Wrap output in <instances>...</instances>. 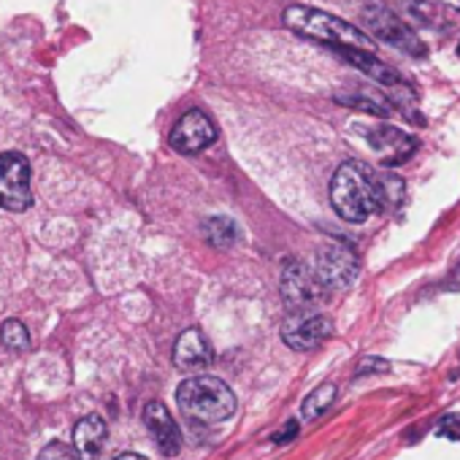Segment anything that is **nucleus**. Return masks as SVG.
Segmentation results:
<instances>
[{"label":"nucleus","mask_w":460,"mask_h":460,"mask_svg":"<svg viewBox=\"0 0 460 460\" xmlns=\"http://www.w3.org/2000/svg\"><path fill=\"white\" fill-rule=\"evenodd\" d=\"M403 198V181L379 173L366 163L347 160L336 168L331 179V203L336 214L347 222H366L379 214L387 203H398Z\"/></svg>","instance_id":"f257e3e1"},{"label":"nucleus","mask_w":460,"mask_h":460,"mask_svg":"<svg viewBox=\"0 0 460 460\" xmlns=\"http://www.w3.org/2000/svg\"><path fill=\"white\" fill-rule=\"evenodd\" d=\"M282 25L301 39L320 41V44L331 47L333 52L336 49L374 52V41L360 28H355V25H349V22H344L328 12L312 9V6H288L282 12Z\"/></svg>","instance_id":"f03ea898"},{"label":"nucleus","mask_w":460,"mask_h":460,"mask_svg":"<svg viewBox=\"0 0 460 460\" xmlns=\"http://www.w3.org/2000/svg\"><path fill=\"white\" fill-rule=\"evenodd\" d=\"M176 403L181 414L203 425H217L236 414V395L219 376L195 374L184 379L176 390Z\"/></svg>","instance_id":"7ed1b4c3"},{"label":"nucleus","mask_w":460,"mask_h":460,"mask_svg":"<svg viewBox=\"0 0 460 460\" xmlns=\"http://www.w3.org/2000/svg\"><path fill=\"white\" fill-rule=\"evenodd\" d=\"M360 20H363L366 31H368L371 36H376L379 41L390 44L393 49H398V52H403V55H409V58H425V55H428L425 41H422V39H420L398 14H393L387 6L376 4V0H371V4L363 6Z\"/></svg>","instance_id":"20e7f679"},{"label":"nucleus","mask_w":460,"mask_h":460,"mask_svg":"<svg viewBox=\"0 0 460 460\" xmlns=\"http://www.w3.org/2000/svg\"><path fill=\"white\" fill-rule=\"evenodd\" d=\"M33 203L31 163L20 152L0 155V206L9 211H25Z\"/></svg>","instance_id":"39448f33"},{"label":"nucleus","mask_w":460,"mask_h":460,"mask_svg":"<svg viewBox=\"0 0 460 460\" xmlns=\"http://www.w3.org/2000/svg\"><path fill=\"white\" fill-rule=\"evenodd\" d=\"M314 277L320 279V285L325 290H344L349 288L358 274H360V263L355 258V252L339 242H331L325 247L317 250V263H314Z\"/></svg>","instance_id":"423d86ee"},{"label":"nucleus","mask_w":460,"mask_h":460,"mask_svg":"<svg viewBox=\"0 0 460 460\" xmlns=\"http://www.w3.org/2000/svg\"><path fill=\"white\" fill-rule=\"evenodd\" d=\"M325 288L314 277V271L304 263H290L282 274V298L293 314H312V309L323 301Z\"/></svg>","instance_id":"0eeeda50"},{"label":"nucleus","mask_w":460,"mask_h":460,"mask_svg":"<svg viewBox=\"0 0 460 460\" xmlns=\"http://www.w3.org/2000/svg\"><path fill=\"white\" fill-rule=\"evenodd\" d=\"M168 141L176 152L195 155V152H203L206 146H211L217 141V125L211 122V117L206 111L190 109L187 114L179 117Z\"/></svg>","instance_id":"6e6552de"},{"label":"nucleus","mask_w":460,"mask_h":460,"mask_svg":"<svg viewBox=\"0 0 460 460\" xmlns=\"http://www.w3.org/2000/svg\"><path fill=\"white\" fill-rule=\"evenodd\" d=\"M333 333V323L331 317L325 314H293L285 328H282V341L290 347V349H298V352H309V349H317L320 344H325Z\"/></svg>","instance_id":"1a4fd4ad"},{"label":"nucleus","mask_w":460,"mask_h":460,"mask_svg":"<svg viewBox=\"0 0 460 460\" xmlns=\"http://www.w3.org/2000/svg\"><path fill=\"white\" fill-rule=\"evenodd\" d=\"M144 425L149 428L157 449L165 455V457H176L179 449H181V436H179V428H176V420L171 417L168 406L163 401H149L144 406Z\"/></svg>","instance_id":"9d476101"},{"label":"nucleus","mask_w":460,"mask_h":460,"mask_svg":"<svg viewBox=\"0 0 460 460\" xmlns=\"http://www.w3.org/2000/svg\"><path fill=\"white\" fill-rule=\"evenodd\" d=\"M368 144H371L374 152L382 155L385 165H401L417 149V141L409 133H403L398 128H390V125H379V128L368 130Z\"/></svg>","instance_id":"9b49d317"},{"label":"nucleus","mask_w":460,"mask_h":460,"mask_svg":"<svg viewBox=\"0 0 460 460\" xmlns=\"http://www.w3.org/2000/svg\"><path fill=\"white\" fill-rule=\"evenodd\" d=\"M211 360H214V352H211V344L203 336V331L187 328L176 339V344H173V363H176V368L195 374V371H206L211 366Z\"/></svg>","instance_id":"f8f14e48"},{"label":"nucleus","mask_w":460,"mask_h":460,"mask_svg":"<svg viewBox=\"0 0 460 460\" xmlns=\"http://www.w3.org/2000/svg\"><path fill=\"white\" fill-rule=\"evenodd\" d=\"M106 436H109V428L103 417L90 414L79 420L74 428V452L79 455V460H98L106 447Z\"/></svg>","instance_id":"ddd939ff"},{"label":"nucleus","mask_w":460,"mask_h":460,"mask_svg":"<svg viewBox=\"0 0 460 460\" xmlns=\"http://www.w3.org/2000/svg\"><path fill=\"white\" fill-rule=\"evenodd\" d=\"M336 52H339L349 66H355L360 74H366L368 79L379 82V84L387 87V90H395V87L403 84L401 74H398L395 68H390L387 63H382L374 52H363V49H336Z\"/></svg>","instance_id":"4468645a"},{"label":"nucleus","mask_w":460,"mask_h":460,"mask_svg":"<svg viewBox=\"0 0 460 460\" xmlns=\"http://www.w3.org/2000/svg\"><path fill=\"white\" fill-rule=\"evenodd\" d=\"M203 234L214 247H234L239 242V225L230 217H208L203 225Z\"/></svg>","instance_id":"2eb2a0df"},{"label":"nucleus","mask_w":460,"mask_h":460,"mask_svg":"<svg viewBox=\"0 0 460 460\" xmlns=\"http://www.w3.org/2000/svg\"><path fill=\"white\" fill-rule=\"evenodd\" d=\"M336 385H331V382H325V385H320V387H314L306 398H304V403H301V414H304V420H317L323 411H328L331 409V403L336 401Z\"/></svg>","instance_id":"dca6fc26"},{"label":"nucleus","mask_w":460,"mask_h":460,"mask_svg":"<svg viewBox=\"0 0 460 460\" xmlns=\"http://www.w3.org/2000/svg\"><path fill=\"white\" fill-rule=\"evenodd\" d=\"M339 103L344 106H352V109H360V111H368L374 117H390V103L374 93H349V95H336Z\"/></svg>","instance_id":"f3484780"},{"label":"nucleus","mask_w":460,"mask_h":460,"mask_svg":"<svg viewBox=\"0 0 460 460\" xmlns=\"http://www.w3.org/2000/svg\"><path fill=\"white\" fill-rule=\"evenodd\" d=\"M0 341H4L9 349L14 352H25L31 349V333H28V325L20 323V320H6L0 325Z\"/></svg>","instance_id":"a211bd4d"},{"label":"nucleus","mask_w":460,"mask_h":460,"mask_svg":"<svg viewBox=\"0 0 460 460\" xmlns=\"http://www.w3.org/2000/svg\"><path fill=\"white\" fill-rule=\"evenodd\" d=\"M39 460H79V455L74 452V447H68L63 441H52L41 449Z\"/></svg>","instance_id":"6ab92c4d"},{"label":"nucleus","mask_w":460,"mask_h":460,"mask_svg":"<svg viewBox=\"0 0 460 460\" xmlns=\"http://www.w3.org/2000/svg\"><path fill=\"white\" fill-rule=\"evenodd\" d=\"M438 436L444 438H460V414H447L438 425Z\"/></svg>","instance_id":"aec40b11"},{"label":"nucleus","mask_w":460,"mask_h":460,"mask_svg":"<svg viewBox=\"0 0 460 460\" xmlns=\"http://www.w3.org/2000/svg\"><path fill=\"white\" fill-rule=\"evenodd\" d=\"M387 368H390L387 360H382V358H366V360H360L358 374H379V371H387Z\"/></svg>","instance_id":"412c9836"},{"label":"nucleus","mask_w":460,"mask_h":460,"mask_svg":"<svg viewBox=\"0 0 460 460\" xmlns=\"http://www.w3.org/2000/svg\"><path fill=\"white\" fill-rule=\"evenodd\" d=\"M114 460H146V457L138 455V452H122V455H117Z\"/></svg>","instance_id":"4be33fe9"},{"label":"nucleus","mask_w":460,"mask_h":460,"mask_svg":"<svg viewBox=\"0 0 460 460\" xmlns=\"http://www.w3.org/2000/svg\"><path fill=\"white\" fill-rule=\"evenodd\" d=\"M441 4H447V6H452V9L460 12V0H441Z\"/></svg>","instance_id":"5701e85b"},{"label":"nucleus","mask_w":460,"mask_h":460,"mask_svg":"<svg viewBox=\"0 0 460 460\" xmlns=\"http://www.w3.org/2000/svg\"><path fill=\"white\" fill-rule=\"evenodd\" d=\"M457 55H460V41H457Z\"/></svg>","instance_id":"b1692460"}]
</instances>
